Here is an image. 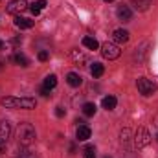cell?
<instances>
[{"mask_svg": "<svg viewBox=\"0 0 158 158\" xmlns=\"http://www.w3.org/2000/svg\"><path fill=\"white\" fill-rule=\"evenodd\" d=\"M64 114H66V110H64L63 107H55V116H57V118H63Z\"/></svg>", "mask_w": 158, "mask_h": 158, "instance_id": "cell-23", "label": "cell"}, {"mask_svg": "<svg viewBox=\"0 0 158 158\" xmlns=\"http://www.w3.org/2000/svg\"><path fill=\"white\" fill-rule=\"evenodd\" d=\"M17 136H19V143H20V145H30V143H33V142H35L37 132H35V127H33L31 123L24 121V123H20V125H19Z\"/></svg>", "mask_w": 158, "mask_h": 158, "instance_id": "cell-2", "label": "cell"}, {"mask_svg": "<svg viewBox=\"0 0 158 158\" xmlns=\"http://www.w3.org/2000/svg\"><path fill=\"white\" fill-rule=\"evenodd\" d=\"M28 9V2L26 0H11L9 4H7V7H6V11L9 13V15H20L22 11H26Z\"/></svg>", "mask_w": 158, "mask_h": 158, "instance_id": "cell-5", "label": "cell"}, {"mask_svg": "<svg viewBox=\"0 0 158 158\" xmlns=\"http://www.w3.org/2000/svg\"><path fill=\"white\" fill-rule=\"evenodd\" d=\"M0 105L6 107V109H26V110H31L35 109V99L33 98H2L0 99Z\"/></svg>", "mask_w": 158, "mask_h": 158, "instance_id": "cell-1", "label": "cell"}, {"mask_svg": "<svg viewBox=\"0 0 158 158\" xmlns=\"http://www.w3.org/2000/svg\"><path fill=\"white\" fill-rule=\"evenodd\" d=\"M156 140H158V134H156Z\"/></svg>", "mask_w": 158, "mask_h": 158, "instance_id": "cell-28", "label": "cell"}, {"mask_svg": "<svg viewBox=\"0 0 158 158\" xmlns=\"http://www.w3.org/2000/svg\"><path fill=\"white\" fill-rule=\"evenodd\" d=\"M101 53H103L105 59L114 61V59H118L119 57L121 50L118 48V44H114V42H103V44H101Z\"/></svg>", "mask_w": 158, "mask_h": 158, "instance_id": "cell-3", "label": "cell"}, {"mask_svg": "<svg viewBox=\"0 0 158 158\" xmlns=\"http://www.w3.org/2000/svg\"><path fill=\"white\" fill-rule=\"evenodd\" d=\"M2 48H4V42H2V40H0V50H2Z\"/></svg>", "mask_w": 158, "mask_h": 158, "instance_id": "cell-26", "label": "cell"}, {"mask_svg": "<svg viewBox=\"0 0 158 158\" xmlns=\"http://www.w3.org/2000/svg\"><path fill=\"white\" fill-rule=\"evenodd\" d=\"M136 86H138L140 94H143V96H153V94L156 92V85H155L151 79H147V77H138Z\"/></svg>", "mask_w": 158, "mask_h": 158, "instance_id": "cell-4", "label": "cell"}, {"mask_svg": "<svg viewBox=\"0 0 158 158\" xmlns=\"http://www.w3.org/2000/svg\"><path fill=\"white\" fill-rule=\"evenodd\" d=\"M112 39H114V42H118V44H125L129 40V31L123 30V28H118V30H114Z\"/></svg>", "mask_w": 158, "mask_h": 158, "instance_id": "cell-11", "label": "cell"}, {"mask_svg": "<svg viewBox=\"0 0 158 158\" xmlns=\"http://www.w3.org/2000/svg\"><path fill=\"white\" fill-rule=\"evenodd\" d=\"M9 136H11V125L7 121H0V155L6 149V143H7Z\"/></svg>", "mask_w": 158, "mask_h": 158, "instance_id": "cell-6", "label": "cell"}, {"mask_svg": "<svg viewBox=\"0 0 158 158\" xmlns=\"http://www.w3.org/2000/svg\"><path fill=\"white\" fill-rule=\"evenodd\" d=\"M44 88H48V90H53L55 86H57V77L53 76V74H50V76H46L44 79V85H42Z\"/></svg>", "mask_w": 158, "mask_h": 158, "instance_id": "cell-19", "label": "cell"}, {"mask_svg": "<svg viewBox=\"0 0 158 158\" xmlns=\"http://www.w3.org/2000/svg\"><path fill=\"white\" fill-rule=\"evenodd\" d=\"M116 103H118V99L114 96H105L103 101H101V107L107 109V110H112V109H116Z\"/></svg>", "mask_w": 158, "mask_h": 158, "instance_id": "cell-14", "label": "cell"}, {"mask_svg": "<svg viewBox=\"0 0 158 158\" xmlns=\"http://www.w3.org/2000/svg\"><path fill=\"white\" fill-rule=\"evenodd\" d=\"M131 6L136 11H147L151 7V0H131Z\"/></svg>", "mask_w": 158, "mask_h": 158, "instance_id": "cell-12", "label": "cell"}, {"mask_svg": "<svg viewBox=\"0 0 158 158\" xmlns=\"http://www.w3.org/2000/svg\"><path fill=\"white\" fill-rule=\"evenodd\" d=\"M105 158H110V156H105Z\"/></svg>", "mask_w": 158, "mask_h": 158, "instance_id": "cell-29", "label": "cell"}, {"mask_svg": "<svg viewBox=\"0 0 158 158\" xmlns=\"http://www.w3.org/2000/svg\"><path fill=\"white\" fill-rule=\"evenodd\" d=\"M116 15H118L119 20H123V22H129V20L132 19V9H131L129 6H119L118 11H116Z\"/></svg>", "mask_w": 158, "mask_h": 158, "instance_id": "cell-10", "label": "cell"}, {"mask_svg": "<svg viewBox=\"0 0 158 158\" xmlns=\"http://www.w3.org/2000/svg\"><path fill=\"white\" fill-rule=\"evenodd\" d=\"M33 24H35V20H31V19L20 17V15L15 17V26L20 28V30H30V28H33Z\"/></svg>", "mask_w": 158, "mask_h": 158, "instance_id": "cell-9", "label": "cell"}, {"mask_svg": "<svg viewBox=\"0 0 158 158\" xmlns=\"http://www.w3.org/2000/svg\"><path fill=\"white\" fill-rule=\"evenodd\" d=\"M46 4H48L46 0H37V2H33V4L30 6V11H31V13H33V15L37 17V15H39L40 11H42V9L46 7Z\"/></svg>", "mask_w": 158, "mask_h": 158, "instance_id": "cell-15", "label": "cell"}, {"mask_svg": "<svg viewBox=\"0 0 158 158\" xmlns=\"http://www.w3.org/2000/svg\"><path fill=\"white\" fill-rule=\"evenodd\" d=\"M66 83H68L70 86H74V88H77V86H81V83H83V79H81V76H79V74H76V72H70V74L66 76Z\"/></svg>", "mask_w": 158, "mask_h": 158, "instance_id": "cell-13", "label": "cell"}, {"mask_svg": "<svg viewBox=\"0 0 158 158\" xmlns=\"http://www.w3.org/2000/svg\"><path fill=\"white\" fill-rule=\"evenodd\" d=\"M40 94H42L44 98H48V96H52V90H48V88H44V86H42V88H40Z\"/></svg>", "mask_w": 158, "mask_h": 158, "instance_id": "cell-25", "label": "cell"}, {"mask_svg": "<svg viewBox=\"0 0 158 158\" xmlns=\"http://www.w3.org/2000/svg\"><path fill=\"white\" fill-rule=\"evenodd\" d=\"M96 110H98L96 103H85V105H83V114H85V116H88V118H90V116H94V114H96Z\"/></svg>", "mask_w": 158, "mask_h": 158, "instance_id": "cell-20", "label": "cell"}, {"mask_svg": "<svg viewBox=\"0 0 158 158\" xmlns=\"http://www.w3.org/2000/svg\"><path fill=\"white\" fill-rule=\"evenodd\" d=\"M17 64H20V66H28L30 64V61H28V57L24 55V53H20V52H17V53H13V57H11Z\"/></svg>", "mask_w": 158, "mask_h": 158, "instance_id": "cell-16", "label": "cell"}, {"mask_svg": "<svg viewBox=\"0 0 158 158\" xmlns=\"http://www.w3.org/2000/svg\"><path fill=\"white\" fill-rule=\"evenodd\" d=\"M103 2H114V0H103Z\"/></svg>", "mask_w": 158, "mask_h": 158, "instance_id": "cell-27", "label": "cell"}, {"mask_svg": "<svg viewBox=\"0 0 158 158\" xmlns=\"http://www.w3.org/2000/svg\"><path fill=\"white\" fill-rule=\"evenodd\" d=\"M83 46L88 48V50H98L99 48V42L94 39V37H83Z\"/></svg>", "mask_w": 158, "mask_h": 158, "instance_id": "cell-18", "label": "cell"}, {"mask_svg": "<svg viewBox=\"0 0 158 158\" xmlns=\"http://www.w3.org/2000/svg\"><path fill=\"white\" fill-rule=\"evenodd\" d=\"M83 158H96V147L94 145H86L83 149Z\"/></svg>", "mask_w": 158, "mask_h": 158, "instance_id": "cell-21", "label": "cell"}, {"mask_svg": "<svg viewBox=\"0 0 158 158\" xmlns=\"http://www.w3.org/2000/svg\"><path fill=\"white\" fill-rule=\"evenodd\" d=\"M103 72H105V66H103L101 63H94V64L90 66V74H92L94 77H101Z\"/></svg>", "mask_w": 158, "mask_h": 158, "instance_id": "cell-17", "label": "cell"}, {"mask_svg": "<svg viewBox=\"0 0 158 158\" xmlns=\"http://www.w3.org/2000/svg\"><path fill=\"white\" fill-rule=\"evenodd\" d=\"M90 136H92L90 127H88V125H85V123H81V125L77 127V131H76V138H77V142H86Z\"/></svg>", "mask_w": 158, "mask_h": 158, "instance_id": "cell-8", "label": "cell"}, {"mask_svg": "<svg viewBox=\"0 0 158 158\" xmlns=\"http://www.w3.org/2000/svg\"><path fill=\"white\" fill-rule=\"evenodd\" d=\"M37 57H39V61H48V57H50V53L42 50V52H39V55H37Z\"/></svg>", "mask_w": 158, "mask_h": 158, "instance_id": "cell-24", "label": "cell"}, {"mask_svg": "<svg viewBox=\"0 0 158 158\" xmlns=\"http://www.w3.org/2000/svg\"><path fill=\"white\" fill-rule=\"evenodd\" d=\"M134 142H136V147H145V145L151 142V134H149V131L143 129V127H140V129L136 131Z\"/></svg>", "mask_w": 158, "mask_h": 158, "instance_id": "cell-7", "label": "cell"}, {"mask_svg": "<svg viewBox=\"0 0 158 158\" xmlns=\"http://www.w3.org/2000/svg\"><path fill=\"white\" fill-rule=\"evenodd\" d=\"M17 158H37L31 151H28V149H20L19 151V155H17Z\"/></svg>", "mask_w": 158, "mask_h": 158, "instance_id": "cell-22", "label": "cell"}]
</instances>
